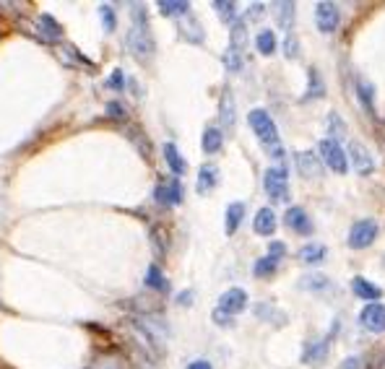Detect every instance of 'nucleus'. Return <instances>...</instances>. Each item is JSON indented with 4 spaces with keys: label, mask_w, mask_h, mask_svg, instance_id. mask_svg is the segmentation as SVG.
Segmentation results:
<instances>
[{
    "label": "nucleus",
    "mask_w": 385,
    "mask_h": 369,
    "mask_svg": "<svg viewBox=\"0 0 385 369\" xmlns=\"http://www.w3.org/2000/svg\"><path fill=\"white\" fill-rule=\"evenodd\" d=\"M130 16H133V26H130V32H128V49H130V55L138 57L141 63H146V60H151L154 49H156L151 29H149V16H146L144 6H133V13H130Z\"/></svg>",
    "instance_id": "nucleus-1"
},
{
    "label": "nucleus",
    "mask_w": 385,
    "mask_h": 369,
    "mask_svg": "<svg viewBox=\"0 0 385 369\" xmlns=\"http://www.w3.org/2000/svg\"><path fill=\"white\" fill-rule=\"evenodd\" d=\"M248 122L260 144H265L271 151L279 148V128H276V122L271 120V115L265 112V110H260V107H258V110H250Z\"/></svg>",
    "instance_id": "nucleus-2"
},
{
    "label": "nucleus",
    "mask_w": 385,
    "mask_h": 369,
    "mask_svg": "<svg viewBox=\"0 0 385 369\" xmlns=\"http://www.w3.org/2000/svg\"><path fill=\"white\" fill-rule=\"evenodd\" d=\"M318 156H321L323 164H328L336 175H346V169H349V156H346V151L341 148L338 141L323 138L321 144H318Z\"/></svg>",
    "instance_id": "nucleus-3"
},
{
    "label": "nucleus",
    "mask_w": 385,
    "mask_h": 369,
    "mask_svg": "<svg viewBox=\"0 0 385 369\" xmlns=\"http://www.w3.org/2000/svg\"><path fill=\"white\" fill-rule=\"evenodd\" d=\"M263 187H265V193L271 195V201H289V177H287V169H284V167L265 169Z\"/></svg>",
    "instance_id": "nucleus-4"
},
{
    "label": "nucleus",
    "mask_w": 385,
    "mask_h": 369,
    "mask_svg": "<svg viewBox=\"0 0 385 369\" xmlns=\"http://www.w3.org/2000/svg\"><path fill=\"white\" fill-rule=\"evenodd\" d=\"M377 224L372 221V218H362V221H357V224L352 226V232H349V247L354 250H364L369 247L372 242L377 240Z\"/></svg>",
    "instance_id": "nucleus-5"
},
{
    "label": "nucleus",
    "mask_w": 385,
    "mask_h": 369,
    "mask_svg": "<svg viewBox=\"0 0 385 369\" xmlns=\"http://www.w3.org/2000/svg\"><path fill=\"white\" fill-rule=\"evenodd\" d=\"M315 24H318V29H321L323 34L336 32L338 24H341V11H338L336 3H331V0L318 3V6H315Z\"/></svg>",
    "instance_id": "nucleus-6"
},
{
    "label": "nucleus",
    "mask_w": 385,
    "mask_h": 369,
    "mask_svg": "<svg viewBox=\"0 0 385 369\" xmlns=\"http://www.w3.org/2000/svg\"><path fill=\"white\" fill-rule=\"evenodd\" d=\"M360 322L369 333H385V305H380V302L364 305L360 312Z\"/></svg>",
    "instance_id": "nucleus-7"
},
{
    "label": "nucleus",
    "mask_w": 385,
    "mask_h": 369,
    "mask_svg": "<svg viewBox=\"0 0 385 369\" xmlns=\"http://www.w3.org/2000/svg\"><path fill=\"white\" fill-rule=\"evenodd\" d=\"M245 307H248V291L240 289V286H234V289H226L224 294L219 297V310H222V312H226L229 317L240 315Z\"/></svg>",
    "instance_id": "nucleus-8"
},
{
    "label": "nucleus",
    "mask_w": 385,
    "mask_h": 369,
    "mask_svg": "<svg viewBox=\"0 0 385 369\" xmlns=\"http://www.w3.org/2000/svg\"><path fill=\"white\" fill-rule=\"evenodd\" d=\"M154 201L161 203V206H177V203H183V184H180V177H175V180H169V182L164 184H156Z\"/></svg>",
    "instance_id": "nucleus-9"
},
{
    "label": "nucleus",
    "mask_w": 385,
    "mask_h": 369,
    "mask_svg": "<svg viewBox=\"0 0 385 369\" xmlns=\"http://www.w3.org/2000/svg\"><path fill=\"white\" fill-rule=\"evenodd\" d=\"M349 159H352L354 169L360 172V175H372V169H375V159H372V153L360 144V141H352L349 144V153H346Z\"/></svg>",
    "instance_id": "nucleus-10"
},
{
    "label": "nucleus",
    "mask_w": 385,
    "mask_h": 369,
    "mask_svg": "<svg viewBox=\"0 0 385 369\" xmlns=\"http://www.w3.org/2000/svg\"><path fill=\"white\" fill-rule=\"evenodd\" d=\"M284 221H287V226L294 234H305V237L313 234V221H310V216L305 213V209H299V206H292V209L287 211Z\"/></svg>",
    "instance_id": "nucleus-11"
},
{
    "label": "nucleus",
    "mask_w": 385,
    "mask_h": 369,
    "mask_svg": "<svg viewBox=\"0 0 385 369\" xmlns=\"http://www.w3.org/2000/svg\"><path fill=\"white\" fill-rule=\"evenodd\" d=\"M297 167L305 177L315 180V177H321V172H323V161L315 151H302V153H297Z\"/></svg>",
    "instance_id": "nucleus-12"
},
{
    "label": "nucleus",
    "mask_w": 385,
    "mask_h": 369,
    "mask_svg": "<svg viewBox=\"0 0 385 369\" xmlns=\"http://www.w3.org/2000/svg\"><path fill=\"white\" fill-rule=\"evenodd\" d=\"M276 224H279V218H276L273 209H260L255 213L253 229H255V234H260V237H271V234L276 232Z\"/></svg>",
    "instance_id": "nucleus-13"
},
{
    "label": "nucleus",
    "mask_w": 385,
    "mask_h": 369,
    "mask_svg": "<svg viewBox=\"0 0 385 369\" xmlns=\"http://www.w3.org/2000/svg\"><path fill=\"white\" fill-rule=\"evenodd\" d=\"M273 13H276V21L284 32L292 34V26H294V13H297V6L292 0H284V3H273Z\"/></svg>",
    "instance_id": "nucleus-14"
},
{
    "label": "nucleus",
    "mask_w": 385,
    "mask_h": 369,
    "mask_svg": "<svg viewBox=\"0 0 385 369\" xmlns=\"http://www.w3.org/2000/svg\"><path fill=\"white\" fill-rule=\"evenodd\" d=\"M219 182V169L214 167V164H203L201 169H198V182H195V190L201 195L211 193L214 187H217Z\"/></svg>",
    "instance_id": "nucleus-15"
},
{
    "label": "nucleus",
    "mask_w": 385,
    "mask_h": 369,
    "mask_svg": "<svg viewBox=\"0 0 385 369\" xmlns=\"http://www.w3.org/2000/svg\"><path fill=\"white\" fill-rule=\"evenodd\" d=\"M352 291L360 299H364L367 305H372V302H375V299H380V294H383V291L377 289L375 283H369L367 279H362V276H357V279L352 281Z\"/></svg>",
    "instance_id": "nucleus-16"
},
{
    "label": "nucleus",
    "mask_w": 385,
    "mask_h": 369,
    "mask_svg": "<svg viewBox=\"0 0 385 369\" xmlns=\"http://www.w3.org/2000/svg\"><path fill=\"white\" fill-rule=\"evenodd\" d=\"M203 151L206 153H219L222 151V146H224V133H222V128H217V125H211V128L203 130Z\"/></svg>",
    "instance_id": "nucleus-17"
},
{
    "label": "nucleus",
    "mask_w": 385,
    "mask_h": 369,
    "mask_svg": "<svg viewBox=\"0 0 385 369\" xmlns=\"http://www.w3.org/2000/svg\"><path fill=\"white\" fill-rule=\"evenodd\" d=\"M37 26H40V34L45 37V40H50V42L63 40V29H60V24H57L50 13H42V16L37 18Z\"/></svg>",
    "instance_id": "nucleus-18"
},
{
    "label": "nucleus",
    "mask_w": 385,
    "mask_h": 369,
    "mask_svg": "<svg viewBox=\"0 0 385 369\" xmlns=\"http://www.w3.org/2000/svg\"><path fill=\"white\" fill-rule=\"evenodd\" d=\"M164 159H167L169 169H172V175H175V177H183L185 175L188 164H185L183 153H180V148H177L175 144H164Z\"/></svg>",
    "instance_id": "nucleus-19"
},
{
    "label": "nucleus",
    "mask_w": 385,
    "mask_h": 369,
    "mask_svg": "<svg viewBox=\"0 0 385 369\" xmlns=\"http://www.w3.org/2000/svg\"><path fill=\"white\" fill-rule=\"evenodd\" d=\"M242 218H245V203H240V201L229 203V209H226V221H224V229H226V234H229V237L240 229Z\"/></svg>",
    "instance_id": "nucleus-20"
},
{
    "label": "nucleus",
    "mask_w": 385,
    "mask_h": 369,
    "mask_svg": "<svg viewBox=\"0 0 385 369\" xmlns=\"http://www.w3.org/2000/svg\"><path fill=\"white\" fill-rule=\"evenodd\" d=\"M326 255H328V247L326 245H305V247L299 250V260L307 265H318L326 260Z\"/></svg>",
    "instance_id": "nucleus-21"
},
{
    "label": "nucleus",
    "mask_w": 385,
    "mask_h": 369,
    "mask_svg": "<svg viewBox=\"0 0 385 369\" xmlns=\"http://www.w3.org/2000/svg\"><path fill=\"white\" fill-rule=\"evenodd\" d=\"M159 13L161 16H188L190 13V3L188 0H159Z\"/></svg>",
    "instance_id": "nucleus-22"
},
{
    "label": "nucleus",
    "mask_w": 385,
    "mask_h": 369,
    "mask_svg": "<svg viewBox=\"0 0 385 369\" xmlns=\"http://www.w3.org/2000/svg\"><path fill=\"white\" fill-rule=\"evenodd\" d=\"M357 94H360V102H362V107L367 110V115L375 117V91H372V83L360 78L357 81Z\"/></svg>",
    "instance_id": "nucleus-23"
},
{
    "label": "nucleus",
    "mask_w": 385,
    "mask_h": 369,
    "mask_svg": "<svg viewBox=\"0 0 385 369\" xmlns=\"http://www.w3.org/2000/svg\"><path fill=\"white\" fill-rule=\"evenodd\" d=\"M255 315L260 317V320L273 322V325H284V322H287V315L281 312V310H276L273 305H268V302H260V305H255Z\"/></svg>",
    "instance_id": "nucleus-24"
},
{
    "label": "nucleus",
    "mask_w": 385,
    "mask_h": 369,
    "mask_svg": "<svg viewBox=\"0 0 385 369\" xmlns=\"http://www.w3.org/2000/svg\"><path fill=\"white\" fill-rule=\"evenodd\" d=\"M229 47L245 55V47H248V29H245V21H234L232 24V32H229Z\"/></svg>",
    "instance_id": "nucleus-25"
},
{
    "label": "nucleus",
    "mask_w": 385,
    "mask_h": 369,
    "mask_svg": "<svg viewBox=\"0 0 385 369\" xmlns=\"http://www.w3.org/2000/svg\"><path fill=\"white\" fill-rule=\"evenodd\" d=\"M180 34H183V37L188 42H195V45H198V42H203V29H201V24H198V21H195V18H192L190 13H188V16H185V21L180 24Z\"/></svg>",
    "instance_id": "nucleus-26"
},
{
    "label": "nucleus",
    "mask_w": 385,
    "mask_h": 369,
    "mask_svg": "<svg viewBox=\"0 0 385 369\" xmlns=\"http://www.w3.org/2000/svg\"><path fill=\"white\" fill-rule=\"evenodd\" d=\"M88 369H133V367H130L128 359L115 356V353H107V356H99L96 361H91V367Z\"/></svg>",
    "instance_id": "nucleus-27"
},
{
    "label": "nucleus",
    "mask_w": 385,
    "mask_h": 369,
    "mask_svg": "<svg viewBox=\"0 0 385 369\" xmlns=\"http://www.w3.org/2000/svg\"><path fill=\"white\" fill-rule=\"evenodd\" d=\"M219 120L224 128L232 130L234 128V99L229 91H224V97H222V105H219Z\"/></svg>",
    "instance_id": "nucleus-28"
},
{
    "label": "nucleus",
    "mask_w": 385,
    "mask_h": 369,
    "mask_svg": "<svg viewBox=\"0 0 385 369\" xmlns=\"http://www.w3.org/2000/svg\"><path fill=\"white\" fill-rule=\"evenodd\" d=\"M255 47H258V52L260 55H265V57H271L273 52H276V34L271 32V29H263V32L258 34V40H255Z\"/></svg>",
    "instance_id": "nucleus-29"
},
{
    "label": "nucleus",
    "mask_w": 385,
    "mask_h": 369,
    "mask_svg": "<svg viewBox=\"0 0 385 369\" xmlns=\"http://www.w3.org/2000/svg\"><path fill=\"white\" fill-rule=\"evenodd\" d=\"M146 286L154 291H159V294L169 289V281L164 279V273H161L159 265H151V268H149V273H146Z\"/></svg>",
    "instance_id": "nucleus-30"
},
{
    "label": "nucleus",
    "mask_w": 385,
    "mask_h": 369,
    "mask_svg": "<svg viewBox=\"0 0 385 369\" xmlns=\"http://www.w3.org/2000/svg\"><path fill=\"white\" fill-rule=\"evenodd\" d=\"M214 11H217L219 18L226 21V24H234V21H237V3H234V0H217V3H214Z\"/></svg>",
    "instance_id": "nucleus-31"
},
{
    "label": "nucleus",
    "mask_w": 385,
    "mask_h": 369,
    "mask_svg": "<svg viewBox=\"0 0 385 369\" xmlns=\"http://www.w3.org/2000/svg\"><path fill=\"white\" fill-rule=\"evenodd\" d=\"M276 268H279V260H273L271 255H265V257H260V260H255L253 273H255L258 279H268V276L276 273Z\"/></svg>",
    "instance_id": "nucleus-32"
},
{
    "label": "nucleus",
    "mask_w": 385,
    "mask_h": 369,
    "mask_svg": "<svg viewBox=\"0 0 385 369\" xmlns=\"http://www.w3.org/2000/svg\"><path fill=\"white\" fill-rule=\"evenodd\" d=\"M224 65H226V71H229V73H240L242 65H245V55H242V52H237V49H232V47H226Z\"/></svg>",
    "instance_id": "nucleus-33"
},
{
    "label": "nucleus",
    "mask_w": 385,
    "mask_h": 369,
    "mask_svg": "<svg viewBox=\"0 0 385 369\" xmlns=\"http://www.w3.org/2000/svg\"><path fill=\"white\" fill-rule=\"evenodd\" d=\"M299 286L307 291H326V289H331V281L326 276H305V279L299 281Z\"/></svg>",
    "instance_id": "nucleus-34"
},
{
    "label": "nucleus",
    "mask_w": 385,
    "mask_h": 369,
    "mask_svg": "<svg viewBox=\"0 0 385 369\" xmlns=\"http://www.w3.org/2000/svg\"><path fill=\"white\" fill-rule=\"evenodd\" d=\"M326 128H328V133H331V141H336V138L346 136V122L341 120L336 112L328 115V120H326Z\"/></svg>",
    "instance_id": "nucleus-35"
},
{
    "label": "nucleus",
    "mask_w": 385,
    "mask_h": 369,
    "mask_svg": "<svg viewBox=\"0 0 385 369\" xmlns=\"http://www.w3.org/2000/svg\"><path fill=\"white\" fill-rule=\"evenodd\" d=\"M328 353V341H318L315 346H310L305 353V361L307 364H318V361H323V356Z\"/></svg>",
    "instance_id": "nucleus-36"
},
{
    "label": "nucleus",
    "mask_w": 385,
    "mask_h": 369,
    "mask_svg": "<svg viewBox=\"0 0 385 369\" xmlns=\"http://www.w3.org/2000/svg\"><path fill=\"white\" fill-rule=\"evenodd\" d=\"M326 94V86H323V81L318 78V71H310V88H307V94H305V102L307 99H318Z\"/></svg>",
    "instance_id": "nucleus-37"
},
{
    "label": "nucleus",
    "mask_w": 385,
    "mask_h": 369,
    "mask_svg": "<svg viewBox=\"0 0 385 369\" xmlns=\"http://www.w3.org/2000/svg\"><path fill=\"white\" fill-rule=\"evenodd\" d=\"M99 16H102V24H105L107 32H115V26H117V16H115L113 6H99Z\"/></svg>",
    "instance_id": "nucleus-38"
},
{
    "label": "nucleus",
    "mask_w": 385,
    "mask_h": 369,
    "mask_svg": "<svg viewBox=\"0 0 385 369\" xmlns=\"http://www.w3.org/2000/svg\"><path fill=\"white\" fill-rule=\"evenodd\" d=\"M364 369H385V346H380V348H375V351L369 353Z\"/></svg>",
    "instance_id": "nucleus-39"
},
{
    "label": "nucleus",
    "mask_w": 385,
    "mask_h": 369,
    "mask_svg": "<svg viewBox=\"0 0 385 369\" xmlns=\"http://www.w3.org/2000/svg\"><path fill=\"white\" fill-rule=\"evenodd\" d=\"M281 49H284V55L289 57V60H294V57L299 55V42L292 37V34H287V40H284V45H281Z\"/></svg>",
    "instance_id": "nucleus-40"
},
{
    "label": "nucleus",
    "mask_w": 385,
    "mask_h": 369,
    "mask_svg": "<svg viewBox=\"0 0 385 369\" xmlns=\"http://www.w3.org/2000/svg\"><path fill=\"white\" fill-rule=\"evenodd\" d=\"M107 115H110V117H115V120H122V117H125V107L120 105V102H110V105H107Z\"/></svg>",
    "instance_id": "nucleus-41"
},
{
    "label": "nucleus",
    "mask_w": 385,
    "mask_h": 369,
    "mask_svg": "<svg viewBox=\"0 0 385 369\" xmlns=\"http://www.w3.org/2000/svg\"><path fill=\"white\" fill-rule=\"evenodd\" d=\"M268 255H271L273 260H281V257L287 255V245H284V242H271V247H268Z\"/></svg>",
    "instance_id": "nucleus-42"
},
{
    "label": "nucleus",
    "mask_w": 385,
    "mask_h": 369,
    "mask_svg": "<svg viewBox=\"0 0 385 369\" xmlns=\"http://www.w3.org/2000/svg\"><path fill=\"white\" fill-rule=\"evenodd\" d=\"M263 13H265V6H263V3H253V6H250V11H248V18L258 21V18L263 16Z\"/></svg>",
    "instance_id": "nucleus-43"
},
{
    "label": "nucleus",
    "mask_w": 385,
    "mask_h": 369,
    "mask_svg": "<svg viewBox=\"0 0 385 369\" xmlns=\"http://www.w3.org/2000/svg\"><path fill=\"white\" fill-rule=\"evenodd\" d=\"M214 322H217V325H224V328H226V325H232V317H229L226 312H222V310L217 307V310H214Z\"/></svg>",
    "instance_id": "nucleus-44"
},
{
    "label": "nucleus",
    "mask_w": 385,
    "mask_h": 369,
    "mask_svg": "<svg viewBox=\"0 0 385 369\" xmlns=\"http://www.w3.org/2000/svg\"><path fill=\"white\" fill-rule=\"evenodd\" d=\"M188 369H214V367H211V361H206V359H195V361H190V367Z\"/></svg>",
    "instance_id": "nucleus-45"
},
{
    "label": "nucleus",
    "mask_w": 385,
    "mask_h": 369,
    "mask_svg": "<svg viewBox=\"0 0 385 369\" xmlns=\"http://www.w3.org/2000/svg\"><path fill=\"white\" fill-rule=\"evenodd\" d=\"M192 302V291H183L180 297H177V305H183V307H188Z\"/></svg>",
    "instance_id": "nucleus-46"
},
{
    "label": "nucleus",
    "mask_w": 385,
    "mask_h": 369,
    "mask_svg": "<svg viewBox=\"0 0 385 369\" xmlns=\"http://www.w3.org/2000/svg\"><path fill=\"white\" fill-rule=\"evenodd\" d=\"M110 86H113V88H120L122 86V73L120 71L113 73V78H110Z\"/></svg>",
    "instance_id": "nucleus-47"
},
{
    "label": "nucleus",
    "mask_w": 385,
    "mask_h": 369,
    "mask_svg": "<svg viewBox=\"0 0 385 369\" xmlns=\"http://www.w3.org/2000/svg\"><path fill=\"white\" fill-rule=\"evenodd\" d=\"M360 367V359H346V364L341 369H357Z\"/></svg>",
    "instance_id": "nucleus-48"
}]
</instances>
